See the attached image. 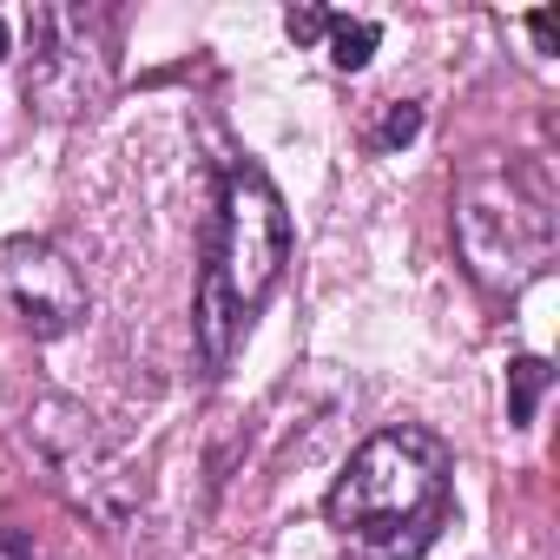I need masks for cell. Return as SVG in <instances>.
I'll return each instance as SVG.
<instances>
[{
    "label": "cell",
    "instance_id": "1",
    "mask_svg": "<svg viewBox=\"0 0 560 560\" xmlns=\"http://www.w3.org/2000/svg\"><path fill=\"white\" fill-rule=\"evenodd\" d=\"M324 521L363 560H422L448 521V448L442 435L396 422L376 429L337 475Z\"/></svg>",
    "mask_w": 560,
    "mask_h": 560
},
{
    "label": "cell",
    "instance_id": "2",
    "mask_svg": "<svg viewBox=\"0 0 560 560\" xmlns=\"http://www.w3.org/2000/svg\"><path fill=\"white\" fill-rule=\"evenodd\" d=\"M291 211L277 198L270 172L237 159L224 172L218 191V224H211V250H205V277H198V350L211 370L231 363L237 337L250 330V317L264 311V298L277 291V277L291 264Z\"/></svg>",
    "mask_w": 560,
    "mask_h": 560
},
{
    "label": "cell",
    "instance_id": "3",
    "mask_svg": "<svg viewBox=\"0 0 560 560\" xmlns=\"http://www.w3.org/2000/svg\"><path fill=\"white\" fill-rule=\"evenodd\" d=\"M553 244L560 218L534 159H475L455 178V250L481 291L514 298L521 284L547 277Z\"/></svg>",
    "mask_w": 560,
    "mask_h": 560
},
{
    "label": "cell",
    "instance_id": "4",
    "mask_svg": "<svg viewBox=\"0 0 560 560\" xmlns=\"http://www.w3.org/2000/svg\"><path fill=\"white\" fill-rule=\"evenodd\" d=\"M27 100L47 119L86 113L113 80V14L106 8H34L27 14Z\"/></svg>",
    "mask_w": 560,
    "mask_h": 560
},
{
    "label": "cell",
    "instance_id": "5",
    "mask_svg": "<svg viewBox=\"0 0 560 560\" xmlns=\"http://www.w3.org/2000/svg\"><path fill=\"white\" fill-rule=\"evenodd\" d=\"M0 291L14 298V311H21V324H27L34 343H60L86 317L80 270L47 237H8V244H0Z\"/></svg>",
    "mask_w": 560,
    "mask_h": 560
},
{
    "label": "cell",
    "instance_id": "6",
    "mask_svg": "<svg viewBox=\"0 0 560 560\" xmlns=\"http://www.w3.org/2000/svg\"><path fill=\"white\" fill-rule=\"evenodd\" d=\"M547 383H553V363H547V357H514V363H508V422H514V429H527V422L540 416Z\"/></svg>",
    "mask_w": 560,
    "mask_h": 560
},
{
    "label": "cell",
    "instance_id": "7",
    "mask_svg": "<svg viewBox=\"0 0 560 560\" xmlns=\"http://www.w3.org/2000/svg\"><path fill=\"white\" fill-rule=\"evenodd\" d=\"M376 47H383V27H376V21H350V14H330V60H337L343 73H363Z\"/></svg>",
    "mask_w": 560,
    "mask_h": 560
},
{
    "label": "cell",
    "instance_id": "8",
    "mask_svg": "<svg viewBox=\"0 0 560 560\" xmlns=\"http://www.w3.org/2000/svg\"><path fill=\"white\" fill-rule=\"evenodd\" d=\"M416 132H422V106H416V100H396V106L383 113V126H376V152H402Z\"/></svg>",
    "mask_w": 560,
    "mask_h": 560
},
{
    "label": "cell",
    "instance_id": "9",
    "mask_svg": "<svg viewBox=\"0 0 560 560\" xmlns=\"http://www.w3.org/2000/svg\"><path fill=\"white\" fill-rule=\"evenodd\" d=\"M284 34H291L298 47H311V40L330 34V14H324V8H291V14H284Z\"/></svg>",
    "mask_w": 560,
    "mask_h": 560
},
{
    "label": "cell",
    "instance_id": "10",
    "mask_svg": "<svg viewBox=\"0 0 560 560\" xmlns=\"http://www.w3.org/2000/svg\"><path fill=\"white\" fill-rule=\"evenodd\" d=\"M0 560H47L27 534H0Z\"/></svg>",
    "mask_w": 560,
    "mask_h": 560
},
{
    "label": "cell",
    "instance_id": "11",
    "mask_svg": "<svg viewBox=\"0 0 560 560\" xmlns=\"http://www.w3.org/2000/svg\"><path fill=\"white\" fill-rule=\"evenodd\" d=\"M527 34H534L540 54H553V34H560V27H553V14H527Z\"/></svg>",
    "mask_w": 560,
    "mask_h": 560
},
{
    "label": "cell",
    "instance_id": "12",
    "mask_svg": "<svg viewBox=\"0 0 560 560\" xmlns=\"http://www.w3.org/2000/svg\"><path fill=\"white\" fill-rule=\"evenodd\" d=\"M0 60H8V21H0Z\"/></svg>",
    "mask_w": 560,
    "mask_h": 560
}]
</instances>
